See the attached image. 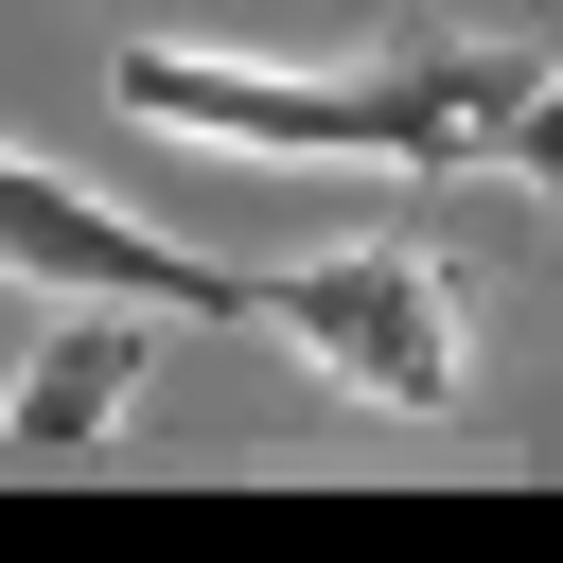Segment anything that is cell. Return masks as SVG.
Returning a JSON list of instances; mask_svg holds the SVG:
<instances>
[{
  "label": "cell",
  "mask_w": 563,
  "mask_h": 563,
  "mask_svg": "<svg viewBox=\"0 0 563 563\" xmlns=\"http://www.w3.org/2000/svg\"><path fill=\"white\" fill-rule=\"evenodd\" d=\"M545 88L528 35H475V18H387L369 53L334 70H282V53H194V35H123L106 53V106L141 141H211V158H369V176H457L493 158V123Z\"/></svg>",
  "instance_id": "obj_1"
},
{
  "label": "cell",
  "mask_w": 563,
  "mask_h": 563,
  "mask_svg": "<svg viewBox=\"0 0 563 563\" xmlns=\"http://www.w3.org/2000/svg\"><path fill=\"white\" fill-rule=\"evenodd\" d=\"M493 176H528V194L563 211V70H545V88H528V106L493 123Z\"/></svg>",
  "instance_id": "obj_5"
},
{
  "label": "cell",
  "mask_w": 563,
  "mask_h": 563,
  "mask_svg": "<svg viewBox=\"0 0 563 563\" xmlns=\"http://www.w3.org/2000/svg\"><path fill=\"white\" fill-rule=\"evenodd\" d=\"M141 369H158L141 299H70V317L0 369V475H18V457H88V440L141 405Z\"/></svg>",
  "instance_id": "obj_4"
},
{
  "label": "cell",
  "mask_w": 563,
  "mask_h": 563,
  "mask_svg": "<svg viewBox=\"0 0 563 563\" xmlns=\"http://www.w3.org/2000/svg\"><path fill=\"white\" fill-rule=\"evenodd\" d=\"M246 334H282L299 369H334L369 422H475V317H457V246L352 229L246 282Z\"/></svg>",
  "instance_id": "obj_2"
},
{
  "label": "cell",
  "mask_w": 563,
  "mask_h": 563,
  "mask_svg": "<svg viewBox=\"0 0 563 563\" xmlns=\"http://www.w3.org/2000/svg\"><path fill=\"white\" fill-rule=\"evenodd\" d=\"M0 282L141 299V317H211V334H246V282H264V264H211V246H176V229H141V211H106L88 176H53V158L0 141Z\"/></svg>",
  "instance_id": "obj_3"
}]
</instances>
